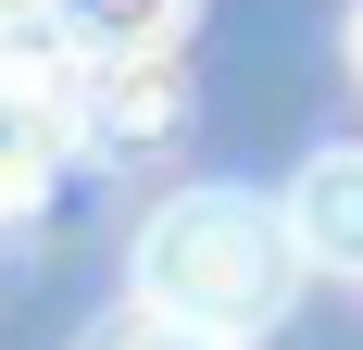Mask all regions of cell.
Segmentation results:
<instances>
[{
    "label": "cell",
    "mask_w": 363,
    "mask_h": 350,
    "mask_svg": "<svg viewBox=\"0 0 363 350\" xmlns=\"http://www.w3.org/2000/svg\"><path fill=\"white\" fill-rule=\"evenodd\" d=\"M0 63H63V38H50V0H0Z\"/></svg>",
    "instance_id": "cell-5"
},
{
    "label": "cell",
    "mask_w": 363,
    "mask_h": 350,
    "mask_svg": "<svg viewBox=\"0 0 363 350\" xmlns=\"http://www.w3.org/2000/svg\"><path fill=\"white\" fill-rule=\"evenodd\" d=\"M301 238L289 213L251 201V188H176V201L138 225V300L176 325H213V338H263V325L301 300Z\"/></svg>",
    "instance_id": "cell-1"
},
{
    "label": "cell",
    "mask_w": 363,
    "mask_h": 350,
    "mask_svg": "<svg viewBox=\"0 0 363 350\" xmlns=\"http://www.w3.org/2000/svg\"><path fill=\"white\" fill-rule=\"evenodd\" d=\"M351 63H363V0H351Z\"/></svg>",
    "instance_id": "cell-6"
},
{
    "label": "cell",
    "mask_w": 363,
    "mask_h": 350,
    "mask_svg": "<svg viewBox=\"0 0 363 350\" xmlns=\"http://www.w3.org/2000/svg\"><path fill=\"white\" fill-rule=\"evenodd\" d=\"M75 350H238V338H213V325H176V313H150V300H125V313H101Z\"/></svg>",
    "instance_id": "cell-4"
},
{
    "label": "cell",
    "mask_w": 363,
    "mask_h": 350,
    "mask_svg": "<svg viewBox=\"0 0 363 350\" xmlns=\"http://www.w3.org/2000/svg\"><path fill=\"white\" fill-rule=\"evenodd\" d=\"M276 213H289V238H301L313 276H363V138L351 150H313Z\"/></svg>",
    "instance_id": "cell-2"
},
{
    "label": "cell",
    "mask_w": 363,
    "mask_h": 350,
    "mask_svg": "<svg viewBox=\"0 0 363 350\" xmlns=\"http://www.w3.org/2000/svg\"><path fill=\"white\" fill-rule=\"evenodd\" d=\"M50 38H63V63H138V50L188 38V0H50Z\"/></svg>",
    "instance_id": "cell-3"
}]
</instances>
